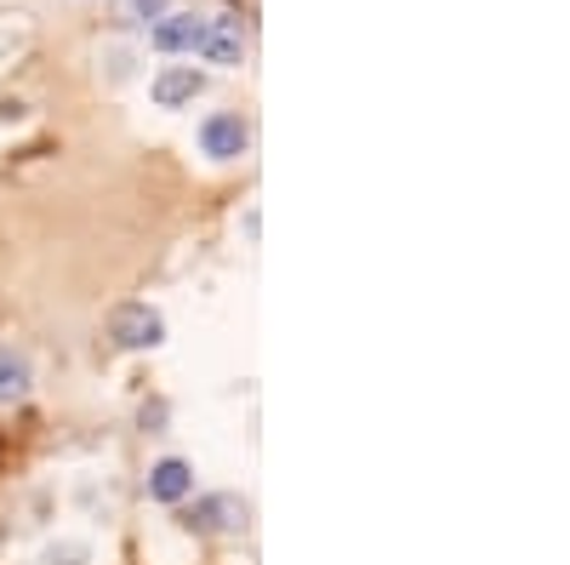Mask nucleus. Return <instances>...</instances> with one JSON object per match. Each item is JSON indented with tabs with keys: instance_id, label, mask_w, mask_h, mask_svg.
<instances>
[{
	"instance_id": "1",
	"label": "nucleus",
	"mask_w": 570,
	"mask_h": 565,
	"mask_svg": "<svg viewBox=\"0 0 570 565\" xmlns=\"http://www.w3.org/2000/svg\"><path fill=\"white\" fill-rule=\"evenodd\" d=\"M109 343L115 349H160L166 343V314L160 309H149V303H126V309H115L109 314Z\"/></svg>"
},
{
	"instance_id": "2",
	"label": "nucleus",
	"mask_w": 570,
	"mask_h": 565,
	"mask_svg": "<svg viewBox=\"0 0 570 565\" xmlns=\"http://www.w3.org/2000/svg\"><path fill=\"white\" fill-rule=\"evenodd\" d=\"M252 520V508L246 497H234V491H217V497H200L195 508H188V532H200V537H240Z\"/></svg>"
},
{
	"instance_id": "3",
	"label": "nucleus",
	"mask_w": 570,
	"mask_h": 565,
	"mask_svg": "<svg viewBox=\"0 0 570 565\" xmlns=\"http://www.w3.org/2000/svg\"><path fill=\"white\" fill-rule=\"evenodd\" d=\"M195 52H200L206 64H217V69H234V64L246 58V29H240V18H206Z\"/></svg>"
},
{
	"instance_id": "4",
	"label": "nucleus",
	"mask_w": 570,
	"mask_h": 565,
	"mask_svg": "<svg viewBox=\"0 0 570 565\" xmlns=\"http://www.w3.org/2000/svg\"><path fill=\"white\" fill-rule=\"evenodd\" d=\"M246 144H252V126H246L240 115H206V120H200V149H206L212 160H240Z\"/></svg>"
},
{
	"instance_id": "5",
	"label": "nucleus",
	"mask_w": 570,
	"mask_h": 565,
	"mask_svg": "<svg viewBox=\"0 0 570 565\" xmlns=\"http://www.w3.org/2000/svg\"><path fill=\"white\" fill-rule=\"evenodd\" d=\"M200 29H206L200 12H166V18H155L149 40H155V52H195Z\"/></svg>"
},
{
	"instance_id": "6",
	"label": "nucleus",
	"mask_w": 570,
	"mask_h": 565,
	"mask_svg": "<svg viewBox=\"0 0 570 565\" xmlns=\"http://www.w3.org/2000/svg\"><path fill=\"white\" fill-rule=\"evenodd\" d=\"M155 104L160 109H183V104H195L200 98V91H206V75L200 69H183V64H171V69H160L155 75Z\"/></svg>"
},
{
	"instance_id": "7",
	"label": "nucleus",
	"mask_w": 570,
	"mask_h": 565,
	"mask_svg": "<svg viewBox=\"0 0 570 565\" xmlns=\"http://www.w3.org/2000/svg\"><path fill=\"white\" fill-rule=\"evenodd\" d=\"M35 383V360L18 343H0V406H18Z\"/></svg>"
},
{
	"instance_id": "8",
	"label": "nucleus",
	"mask_w": 570,
	"mask_h": 565,
	"mask_svg": "<svg viewBox=\"0 0 570 565\" xmlns=\"http://www.w3.org/2000/svg\"><path fill=\"white\" fill-rule=\"evenodd\" d=\"M188 491H195V468H188L183 457H160L149 468V497L155 503H183Z\"/></svg>"
},
{
	"instance_id": "9",
	"label": "nucleus",
	"mask_w": 570,
	"mask_h": 565,
	"mask_svg": "<svg viewBox=\"0 0 570 565\" xmlns=\"http://www.w3.org/2000/svg\"><path fill=\"white\" fill-rule=\"evenodd\" d=\"M115 12H120V23H155L171 12V0H120Z\"/></svg>"
},
{
	"instance_id": "10",
	"label": "nucleus",
	"mask_w": 570,
	"mask_h": 565,
	"mask_svg": "<svg viewBox=\"0 0 570 565\" xmlns=\"http://www.w3.org/2000/svg\"><path fill=\"white\" fill-rule=\"evenodd\" d=\"M86 559H91L86 543H52L46 548V565H86Z\"/></svg>"
},
{
	"instance_id": "11",
	"label": "nucleus",
	"mask_w": 570,
	"mask_h": 565,
	"mask_svg": "<svg viewBox=\"0 0 570 565\" xmlns=\"http://www.w3.org/2000/svg\"><path fill=\"white\" fill-rule=\"evenodd\" d=\"M0 462H7V435H0Z\"/></svg>"
}]
</instances>
